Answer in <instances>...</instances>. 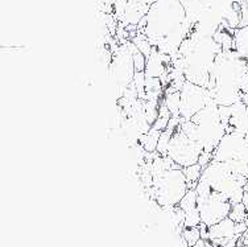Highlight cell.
Masks as SVG:
<instances>
[{
    "instance_id": "1",
    "label": "cell",
    "mask_w": 248,
    "mask_h": 247,
    "mask_svg": "<svg viewBox=\"0 0 248 247\" xmlns=\"http://www.w3.org/2000/svg\"><path fill=\"white\" fill-rule=\"evenodd\" d=\"M193 29L181 0H155L138 25L139 32L145 34L153 47L172 57Z\"/></svg>"
},
{
    "instance_id": "2",
    "label": "cell",
    "mask_w": 248,
    "mask_h": 247,
    "mask_svg": "<svg viewBox=\"0 0 248 247\" xmlns=\"http://www.w3.org/2000/svg\"><path fill=\"white\" fill-rule=\"evenodd\" d=\"M151 198L156 200L162 208L177 206L189 190L182 166L176 165L153 176V186L145 188Z\"/></svg>"
},
{
    "instance_id": "3",
    "label": "cell",
    "mask_w": 248,
    "mask_h": 247,
    "mask_svg": "<svg viewBox=\"0 0 248 247\" xmlns=\"http://www.w3.org/2000/svg\"><path fill=\"white\" fill-rule=\"evenodd\" d=\"M205 151L203 144L197 140H191L182 132L181 130L177 129L173 133L169 148H168V156L173 162L182 168L197 164L200 160L201 153Z\"/></svg>"
},
{
    "instance_id": "4",
    "label": "cell",
    "mask_w": 248,
    "mask_h": 247,
    "mask_svg": "<svg viewBox=\"0 0 248 247\" xmlns=\"http://www.w3.org/2000/svg\"><path fill=\"white\" fill-rule=\"evenodd\" d=\"M197 208L200 210L202 222L210 228L213 225L218 224L222 219L229 217L231 208H232V204L220 192L213 190L210 197H207V198H198Z\"/></svg>"
},
{
    "instance_id": "5",
    "label": "cell",
    "mask_w": 248,
    "mask_h": 247,
    "mask_svg": "<svg viewBox=\"0 0 248 247\" xmlns=\"http://www.w3.org/2000/svg\"><path fill=\"white\" fill-rule=\"evenodd\" d=\"M234 49L248 61V27L236 28L234 31Z\"/></svg>"
},
{
    "instance_id": "6",
    "label": "cell",
    "mask_w": 248,
    "mask_h": 247,
    "mask_svg": "<svg viewBox=\"0 0 248 247\" xmlns=\"http://www.w3.org/2000/svg\"><path fill=\"white\" fill-rule=\"evenodd\" d=\"M161 132L162 131H160V130L152 127V129L149 130L148 132L144 133V135L140 136L139 143L143 146V148L147 151V152H156V149H157L158 139H160Z\"/></svg>"
},
{
    "instance_id": "7",
    "label": "cell",
    "mask_w": 248,
    "mask_h": 247,
    "mask_svg": "<svg viewBox=\"0 0 248 247\" xmlns=\"http://www.w3.org/2000/svg\"><path fill=\"white\" fill-rule=\"evenodd\" d=\"M182 171H184V175H185L186 181H187L189 189H196L197 184H198V181L201 180V176H202L203 168L197 163V164H193V165L182 168Z\"/></svg>"
},
{
    "instance_id": "8",
    "label": "cell",
    "mask_w": 248,
    "mask_h": 247,
    "mask_svg": "<svg viewBox=\"0 0 248 247\" xmlns=\"http://www.w3.org/2000/svg\"><path fill=\"white\" fill-rule=\"evenodd\" d=\"M131 41L135 44V47L138 48L139 50L143 53L145 57L148 58L151 56V53L153 50V45L151 44V41H149L148 37L145 34L138 31V34L134 38H131Z\"/></svg>"
},
{
    "instance_id": "9",
    "label": "cell",
    "mask_w": 248,
    "mask_h": 247,
    "mask_svg": "<svg viewBox=\"0 0 248 247\" xmlns=\"http://www.w3.org/2000/svg\"><path fill=\"white\" fill-rule=\"evenodd\" d=\"M197 204H198V196H197L196 189H189L186 192V195L182 197V200L180 201L178 206L186 213L189 210L196 209Z\"/></svg>"
},
{
    "instance_id": "10",
    "label": "cell",
    "mask_w": 248,
    "mask_h": 247,
    "mask_svg": "<svg viewBox=\"0 0 248 247\" xmlns=\"http://www.w3.org/2000/svg\"><path fill=\"white\" fill-rule=\"evenodd\" d=\"M248 212L246 209V206L243 205V202H239V204L232 205V208H231V212H230L229 217L232 221H234L235 224H238V222H244L246 218H247Z\"/></svg>"
},
{
    "instance_id": "11",
    "label": "cell",
    "mask_w": 248,
    "mask_h": 247,
    "mask_svg": "<svg viewBox=\"0 0 248 247\" xmlns=\"http://www.w3.org/2000/svg\"><path fill=\"white\" fill-rule=\"evenodd\" d=\"M182 237L186 241V243L190 247H194L197 242L202 239L201 238V231L200 228H185L182 231Z\"/></svg>"
},
{
    "instance_id": "12",
    "label": "cell",
    "mask_w": 248,
    "mask_h": 247,
    "mask_svg": "<svg viewBox=\"0 0 248 247\" xmlns=\"http://www.w3.org/2000/svg\"><path fill=\"white\" fill-rule=\"evenodd\" d=\"M202 222V219H201V214L198 208L193 210H189V212H186L185 213V228H198Z\"/></svg>"
},
{
    "instance_id": "13",
    "label": "cell",
    "mask_w": 248,
    "mask_h": 247,
    "mask_svg": "<svg viewBox=\"0 0 248 247\" xmlns=\"http://www.w3.org/2000/svg\"><path fill=\"white\" fill-rule=\"evenodd\" d=\"M132 57H134V65L135 70L136 71H145V66H147V57L144 56L143 53L139 50L138 48H134V53H132Z\"/></svg>"
},
{
    "instance_id": "14",
    "label": "cell",
    "mask_w": 248,
    "mask_h": 247,
    "mask_svg": "<svg viewBox=\"0 0 248 247\" xmlns=\"http://www.w3.org/2000/svg\"><path fill=\"white\" fill-rule=\"evenodd\" d=\"M240 3V24L239 28L248 27V0H239Z\"/></svg>"
},
{
    "instance_id": "15",
    "label": "cell",
    "mask_w": 248,
    "mask_h": 247,
    "mask_svg": "<svg viewBox=\"0 0 248 247\" xmlns=\"http://www.w3.org/2000/svg\"><path fill=\"white\" fill-rule=\"evenodd\" d=\"M213 159H214V153L206 152V151H203V152L201 153L200 160H198V164H200L202 168H206V166L209 165V164L213 162Z\"/></svg>"
},
{
    "instance_id": "16",
    "label": "cell",
    "mask_w": 248,
    "mask_h": 247,
    "mask_svg": "<svg viewBox=\"0 0 248 247\" xmlns=\"http://www.w3.org/2000/svg\"><path fill=\"white\" fill-rule=\"evenodd\" d=\"M247 230L248 226L246 225V222H238V224H235V233H236V235H243Z\"/></svg>"
},
{
    "instance_id": "17",
    "label": "cell",
    "mask_w": 248,
    "mask_h": 247,
    "mask_svg": "<svg viewBox=\"0 0 248 247\" xmlns=\"http://www.w3.org/2000/svg\"><path fill=\"white\" fill-rule=\"evenodd\" d=\"M128 3H134V4H141V5H152L155 0H128Z\"/></svg>"
},
{
    "instance_id": "18",
    "label": "cell",
    "mask_w": 248,
    "mask_h": 247,
    "mask_svg": "<svg viewBox=\"0 0 248 247\" xmlns=\"http://www.w3.org/2000/svg\"><path fill=\"white\" fill-rule=\"evenodd\" d=\"M244 195H243V200H242V202H243V205L246 206V209H247L248 212V186H246L244 188Z\"/></svg>"
},
{
    "instance_id": "19",
    "label": "cell",
    "mask_w": 248,
    "mask_h": 247,
    "mask_svg": "<svg viewBox=\"0 0 248 247\" xmlns=\"http://www.w3.org/2000/svg\"><path fill=\"white\" fill-rule=\"evenodd\" d=\"M243 242L246 243V245H248V230L243 234Z\"/></svg>"
},
{
    "instance_id": "20",
    "label": "cell",
    "mask_w": 248,
    "mask_h": 247,
    "mask_svg": "<svg viewBox=\"0 0 248 247\" xmlns=\"http://www.w3.org/2000/svg\"><path fill=\"white\" fill-rule=\"evenodd\" d=\"M234 247H238V246H234Z\"/></svg>"
}]
</instances>
